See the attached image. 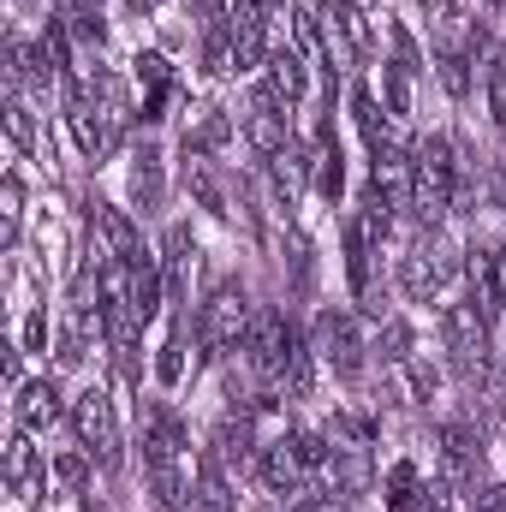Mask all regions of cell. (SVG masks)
Wrapping results in <instances>:
<instances>
[{
    "label": "cell",
    "mask_w": 506,
    "mask_h": 512,
    "mask_svg": "<svg viewBox=\"0 0 506 512\" xmlns=\"http://www.w3.org/2000/svg\"><path fill=\"white\" fill-rule=\"evenodd\" d=\"M417 495H423L417 465H405V459H399V465L387 471V483H381V501H387L393 512H411V507H417Z\"/></svg>",
    "instance_id": "f546056e"
},
{
    "label": "cell",
    "mask_w": 506,
    "mask_h": 512,
    "mask_svg": "<svg viewBox=\"0 0 506 512\" xmlns=\"http://www.w3.org/2000/svg\"><path fill=\"white\" fill-rule=\"evenodd\" d=\"M435 66H441L447 96H465V90H471V78H465V60H459V54H447V48H441V60H435Z\"/></svg>",
    "instance_id": "60d3db41"
},
{
    "label": "cell",
    "mask_w": 506,
    "mask_h": 512,
    "mask_svg": "<svg viewBox=\"0 0 506 512\" xmlns=\"http://www.w3.org/2000/svg\"><path fill=\"white\" fill-rule=\"evenodd\" d=\"M411 387L429 399V393H435V370H429V364H411Z\"/></svg>",
    "instance_id": "7dc6e473"
},
{
    "label": "cell",
    "mask_w": 506,
    "mask_h": 512,
    "mask_svg": "<svg viewBox=\"0 0 506 512\" xmlns=\"http://www.w3.org/2000/svg\"><path fill=\"white\" fill-rule=\"evenodd\" d=\"M155 376H161V387H179V382H185V340H179V334L161 346V358H155Z\"/></svg>",
    "instance_id": "74e56055"
},
{
    "label": "cell",
    "mask_w": 506,
    "mask_h": 512,
    "mask_svg": "<svg viewBox=\"0 0 506 512\" xmlns=\"http://www.w3.org/2000/svg\"><path fill=\"white\" fill-rule=\"evenodd\" d=\"M227 137H233V126H227V114H215V108L203 114V126H197V131H185V143H191V149H221Z\"/></svg>",
    "instance_id": "8d00e7d4"
},
{
    "label": "cell",
    "mask_w": 506,
    "mask_h": 512,
    "mask_svg": "<svg viewBox=\"0 0 506 512\" xmlns=\"http://www.w3.org/2000/svg\"><path fill=\"white\" fill-rule=\"evenodd\" d=\"M274 179H280V197L292 203V197L304 191V179H316V155H310V149H304V143L292 137V143H286V149L274 155Z\"/></svg>",
    "instance_id": "44dd1931"
},
{
    "label": "cell",
    "mask_w": 506,
    "mask_h": 512,
    "mask_svg": "<svg viewBox=\"0 0 506 512\" xmlns=\"http://www.w3.org/2000/svg\"><path fill=\"white\" fill-rule=\"evenodd\" d=\"M316 12H322V48L334 66H352L370 54V24L358 18L352 0H316Z\"/></svg>",
    "instance_id": "8992f818"
},
{
    "label": "cell",
    "mask_w": 506,
    "mask_h": 512,
    "mask_svg": "<svg viewBox=\"0 0 506 512\" xmlns=\"http://www.w3.org/2000/svg\"><path fill=\"white\" fill-rule=\"evenodd\" d=\"M42 346H48V316L36 310V316L24 322V352H42Z\"/></svg>",
    "instance_id": "ee69618b"
},
{
    "label": "cell",
    "mask_w": 506,
    "mask_h": 512,
    "mask_svg": "<svg viewBox=\"0 0 506 512\" xmlns=\"http://www.w3.org/2000/svg\"><path fill=\"white\" fill-rule=\"evenodd\" d=\"M411 512H453V507H447V489H441V483H429V489L417 495V507H411Z\"/></svg>",
    "instance_id": "f6af8a7d"
},
{
    "label": "cell",
    "mask_w": 506,
    "mask_h": 512,
    "mask_svg": "<svg viewBox=\"0 0 506 512\" xmlns=\"http://www.w3.org/2000/svg\"><path fill=\"white\" fill-rule=\"evenodd\" d=\"M251 298H245V286L239 280H227V286H215L209 292V304H203V316H197V340H203V352L209 358H221V352H239L245 340H251Z\"/></svg>",
    "instance_id": "6da1fadb"
},
{
    "label": "cell",
    "mask_w": 506,
    "mask_h": 512,
    "mask_svg": "<svg viewBox=\"0 0 506 512\" xmlns=\"http://www.w3.org/2000/svg\"><path fill=\"white\" fill-rule=\"evenodd\" d=\"M96 233H102V256H120V262H143V245H137V227H131L126 209L114 203H96Z\"/></svg>",
    "instance_id": "9a60e30c"
},
{
    "label": "cell",
    "mask_w": 506,
    "mask_h": 512,
    "mask_svg": "<svg viewBox=\"0 0 506 512\" xmlns=\"http://www.w3.org/2000/svg\"><path fill=\"white\" fill-rule=\"evenodd\" d=\"M185 512H233V489H227V477H221V459L209 453V459H197V495H191V507Z\"/></svg>",
    "instance_id": "ffe728a7"
},
{
    "label": "cell",
    "mask_w": 506,
    "mask_h": 512,
    "mask_svg": "<svg viewBox=\"0 0 506 512\" xmlns=\"http://www.w3.org/2000/svg\"><path fill=\"white\" fill-rule=\"evenodd\" d=\"M185 447H191L185 423H179L167 405H155V411H149V429H143V465H149V471H155V465H179Z\"/></svg>",
    "instance_id": "7c38bea8"
},
{
    "label": "cell",
    "mask_w": 506,
    "mask_h": 512,
    "mask_svg": "<svg viewBox=\"0 0 506 512\" xmlns=\"http://www.w3.org/2000/svg\"><path fill=\"white\" fill-rule=\"evenodd\" d=\"M179 179H185V191L197 197V209H209V215H227V191H221V179H215V167H209V149H179Z\"/></svg>",
    "instance_id": "4fadbf2b"
},
{
    "label": "cell",
    "mask_w": 506,
    "mask_h": 512,
    "mask_svg": "<svg viewBox=\"0 0 506 512\" xmlns=\"http://www.w3.org/2000/svg\"><path fill=\"white\" fill-rule=\"evenodd\" d=\"M370 251H376L370 227L352 221V227H346V274H352V292H358V298H370Z\"/></svg>",
    "instance_id": "cb8c5ba5"
},
{
    "label": "cell",
    "mask_w": 506,
    "mask_h": 512,
    "mask_svg": "<svg viewBox=\"0 0 506 512\" xmlns=\"http://www.w3.org/2000/svg\"><path fill=\"white\" fill-rule=\"evenodd\" d=\"M441 346H447V364L459 370L465 387H477L489 376V322L477 316V304H453L441 316Z\"/></svg>",
    "instance_id": "3957f363"
},
{
    "label": "cell",
    "mask_w": 506,
    "mask_h": 512,
    "mask_svg": "<svg viewBox=\"0 0 506 512\" xmlns=\"http://www.w3.org/2000/svg\"><path fill=\"white\" fill-rule=\"evenodd\" d=\"M24 6H30V0H24Z\"/></svg>",
    "instance_id": "816d5d0a"
},
{
    "label": "cell",
    "mask_w": 506,
    "mask_h": 512,
    "mask_svg": "<svg viewBox=\"0 0 506 512\" xmlns=\"http://www.w3.org/2000/svg\"><path fill=\"white\" fill-rule=\"evenodd\" d=\"M0 203H6V209H0V239H6V245H18V209H24V185H18V179H6V185H0Z\"/></svg>",
    "instance_id": "d590c367"
},
{
    "label": "cell",
    "mask_w": 506,
    "mask_h": 512,
    "mask_svg": "<svg viewBox=\"0 0 506 512\" xmlns=\"http://www.w3.org/2000/svg\"><path fill=\"white\" fill-rule=\"evenodd\" d=\"M441 459H447L453 489H483V435H477V423H447L441 429Z\"/></svg>",
    "instance_id": "9c48e42d"
},
{
    "label": "cell",
    "mask_w": 506,
    "mask_h": 512,
    "mask_svg": "<svg viewBox=\"0 0 506 512\" xmlns=\"http://www.w3.org/2000/svg\"><path fill=\"white\" fill-rule=\"evenodd\" d=\"M477 512H506V483L483 489V495H477Z\"/></svg>",
    "instance_id": "bcb514c9"
},
{
    "label": "cell",
    "mask_w": 506,
    "mask_h": 512,
    "mask_svg": "<svg viewBox=\"0 0 506 512\" xmlns=\"http://www.w3.org/2000/svg\"><path fill=\"white\" fill-rule=\"evenodd\" d=\"M131 197H137L143 215L161 209V149H155V143H143V149L131 155Z\"/></svg>",
    "instance_id": "d6986e66"
},
{
    "label": "cell",
    "mask_w": 506,
    "mask_h": 512,
    "mask_svg": "<svg viewBox=\"0 0 506 512\" xmlns=\"http://www.w3.org/2000/svg\"><path fill=\"white\" fill-rule=\"evenodd\" d=\"M149 6H155V0H126V12H149Z\"/></svg>",
    "instance_id": "681fc988"
},
{
    "label": "cell",
    "mask_w": 506,
    "mask_h": 512,
    "mask_svg": "<svg viewBox=\"0 0 506 512\" xmlns=\"http://www.w3.org/2000/svg\"><path fill=\"white\" fill-rule=\"evenodd\" d=\"M54 477H60L66 489H84V483H90V453H60Z\"/></svg>",
    "instance_id": "ab89813d"
},
{
    "label": "cell",
    "mask_w": 506,
    "mask_h": 512,
    "mask_svg": "<svg viewBox=\"0 0 506 512\" xmlns=\"http://www.w3.org/2000/svg\"><path fill=\"white\" fill-rule=\"evenodd\" d=\"M411 209L423 227H435L447 209H453V143L447 137H429L411 161Z\"/></svg>",
    "instance_id": "7a4b0ae2"
},
{
    "label": "cell",
    "mask_w": 506,
    "mask_h": 512,
    "mask_svg": "<svg viewBox=\"0 0 506 512\" xmlns=\"http://www.w3.org/2000/svg\"><path fill=\"white\" fill-rule=\"evenodd\" d=\"M256 465H262V483H268L274 495H298V489H304V477L316 471V465L304 459V447H298V429H292V435H280V441H268Z\"/></svg>",
    "instance_id": "30bf717a"
},
{
    "label": "cell",
    "mask_w": 506,
    "mask_h": 512,
    "mask_svg": "<svg viewBox=\"0 0 506 512\" xmlns=\"http://www.w3.org/2000/svg\"><path fill=\"white\" fill-rule=\"evenodd\" d=\"M471 304H477L483 322H495L506 310V292H501V280H495V256L489 251H471Z\"/></svg>",
    "instance_id": "e0dca14e"
},
{
    "label": "cell",
    "mask_w": 506,
    "mask_h": 512,
    "mask_svg": "<svg viewBox=\"0 0 506 512\" xmlns=\"http://www.w3.org/2000/svg\"><path fill=\"white\" fill-rule=\"evenodd\" d=\"M334 435H346L352 447H370V441H376V423L358 417V411H340V417H334Z\"/></svg>",
    "instance_id": "f35d334b"
},
{
    "label": "cell",
    "mask_w": 506,
    "mask_h": 512,
    "mask_svg": "<svg viewBox=\"0 0 506 512\" xmlns=\"http://www.w3.org/2000/svg\"><path fill=\"white\" fill-rule=\"evenodd\" d=\"M316 352L334 364V376H358L364 370V340H358V322L346 316V310H322V322H316Z\"/></svg>",
    "instance_id": "ba28073f"
},
{
    "label": "cell",
    "mask_w": 506,
    "mask_h": 512,
    "mask_svg": "<svg viewBox=\"0 0 506 512\" xmlns=\"http://www.w3.org/2000/svg\"><path fill=\"white\" fill-rule=\"evenodd\" d=\"M6 483H12L18 495H36V489H42V465H36L30 435H18V441L6 447Z\"/></svg>",
    "instance_id": "d4e9b609"
},
{
    "label": "cell",
    "mask_w": 506,
    "mask_h": 512,
    "mask_svg": "<svg viewBox=\"0 0 506 512\" xmlns=\"http://www.w3.org/2000/svg\"><path fill=\"white\" fill-rule=\"evenodd\" d=\"M286 102H280V90L274 84H262L251 90V108H245V137H251L262 155H280L286 143H292V131H286V114H280Z\"/></svg>",
    "instance_id": "8fae6325"
},
{
    "label": "cell",
    "mask_w": 506,
    "mask_h": 512,
    "mask_svg": "<svg viewBox=\"0 0 506 512\" xmlns=\"http://www.w3.org/2000/svg\"><path fill=\"white\" fill-rule=\"evenodd\" d=\"M364 483H370L364 447H334V459H328V489H334V495H364Z\"/></svg>",
    "instance_id": "7402d4cb"
},
{
    "label": "cell",
    "mask_w": 506,
    "mask_h": 512,
    "mask_svg": "<svg viewBox=\"0 0 506 512\" xmlns=\"http://www.w3.org/2000/svg\"><path fill=\"white\" fill-rule=\"evenodd\" d=\"M453 268H459V262H453V245H447L435 227H423V239H417V245L405 251V262H399V286L423 304V298H435V292L453 280Z\"/></svg>",
    "instance_id": "277c9868"
},
{
    "label": "cell",
    "mask_w": 506,
    "mask_h": 512,
    "mask_svg": "<svg viewBox=\"0 0 506 512\" xmlns=\"http://www.w3.org/2000/svg\"><path fill=\"white\" fill-rule=\"evenodd\" d=\"M316 191L328 203H340V191H346V161H340V143H334V120H322V137H316Z\"/></svg>",
    "instance_id": "ac0fdd59"
},
{
    "label": "cell",
    "mask_w": 506,
    "mask_h": 512,
    "mask_svg": "<svg viewBox=\"0 0 506 512\" xmlns=\"http://www.w3.org/2000/svg\"><path fill=\"white\" fill-rule=\"evenodd\" d=\"M185 268H191V233L185 227H167V292L173 298H185Z\"/></svg>",
    "instance_id": "1f68e13d"
},
{
    "label": "cell",
    "mask_w": 506,
    "mask_h": 512,
    "mask_svg": "<svg viewBox=\"0 0 506 512\" xmlns=\"http://www.w3.org/2000/svg\"><path fill=\"white\" fill-rule=\"evenodd\" d=\"M72 429H78V447L102 465H120V423H114V399L102 387L78 393L72 399Z\"/></svg>",
    "instance_id": "5b68a950"
},
{
    "label": "cell",
    "mask_w": 506,
    "mask_h": 512,
    "mask_svg": "<svg viewBox=\"0 0 506 512\" xmlns=\"http://www.w3.org/2000/svg\"><path fill=\"white\" fill-rule=\"evenodd\" d=\"M310 387H316V370H310V346L292 334V346H286V364H280V393H292V399H310Z\"/></svg>",
    "instance_id": "484cf974"
},
{
    "label": "cell",
    "mask_w": 506,
    "mask_h": 512,
    "mask_svg": "<svg viewBox=\"0 0 506 512\" xmlns=\"http://www.w3.org/2000/svg\"><path fill=\"white\" fill-rule=\"evenodd\" d=\"M286 346H292V322L280 316V310H256L251 316V340H245V352H251V370L262 382L280 387V364H286Z\"/></svg>",
    "instance_id": "52a82bcc"
},
{
    "label": "cell",
    "mask_w": 506,
    "mask_h": 512,
    "mask_svg": "<svg viewBox=\"0 0 506 512\" xmlns=\"http://www.w3.org/2000/svg\"><path fill=\"white\" fill-rule=\"evenodd\" d=\"M411 78H417V48L393 24V60H387V114H411Z\"/></svg>",
    "instance_id": "5bb4252c"
},
{
    "label": "cell",
    "mask_w": 506,
    "mask_h": 512,
    "mask_svg": "<svg viewBox=\"0 0 506 512\" xmlns=\"http://www.w3.org/2000/svg\"><path fill=\"white\" fill-rule=\"evenodd\" d=\"M137 78L149 84L143 120H161V108H167V60H161V54H137Z\"/></svg>",
    "instance_id": "4dcf8cb0"
},
{
    "label": "cell",
    "mask_w": 506,
    "mask_h": 512,
    "mask_svg": "<svg viewBox=\"0 0 506 512\" xmlns=\"http://www.w3.org/2000/svg\"><path fill=\"white\" fill-rule=\"evenodd\" d=\"M489 108H495V126H506V54L489 60Z\"/></svg>",
    "instance_id": "b9f144b4"
},
{
    "label": "cell",
    "mask_w": 506,
    "mask_h": 512,
    "mask_svg": "<svg viewBox=\"0 0 506 512\" xmlns=\"http://www.w3.org/2000/svg\"><path fill=\"white\" fill-rule=\"evenodd\" d=\"M352 114H358V126H364V137H370V149H376V143H387V126H381V108H376V96H370L364 84L352 90Z\"/></svg>",
    "instance_id": "836d02e7"
},
{
    "label": "cell",
    "mask_w": 506,
    "mask_h": 512,
    "mask_svg": "<svg viewBox=\"0 0 506 512\" xmlns=\"http://www.w3.org/2000/svg\"><path fill=\"white\" fill-rule=\"evenodd\" d=\"M381 358H387V364H411V328H405L399 316L381 322Z\"/></svg>",
    "instance_id": "e575fe53"
},
{
    "label": "cell",
    "mask_w": 506,
    "mask_h": 512,
    "mask_svg": "<svg viewBox=\"0 0 506 512\" xmlns=\"http://www.w3.org/2000/svg\"><path fill=\"white\" fill-rule=\"evenodd\" d=\"M489 256H495V280H501V292H506V245H489Z\"/></svg>",
    "instance_id": "c3c4849f"
},
{
    "label": "cell",
    "mask_w": 506,
    "mask_h": 512,
    "mask_svg": "<svg viewBox=\"0 0 506 512\" xmlns=\"http://www.w3.org/2000/svg\"><path fill=\"white\" fill-rule=\"evenodd\" d=\"M268 84L280 90V102H298V96H304V84H310V78H304V60H298V54H286V48H280V54H268Z\"/></svg>",
    "instance_id": "83f0119b"
},
{
    "label": "cell",
    "mask_w": 506,
    "mask_h": 512,
    "mask_svg": "<svg viewBox=\"0 0 506 512\" xmlns=\"http://www.w3.org/2000/svg\"><path fill=\"white\" fill-rule=\"evenodd\" d=\"M6 72H12V84H48V54H36V48H24L18 36L6 42Z\"/></svg>",
    "instance_id": "4316f807"
},
{
    "label": "cell",
    "mask_w": 506,
    "mask_h": 512,
    "mask_svg": "<svg viewBox=\"0 0 506 512\" xmlns=\"http://www.w3.org/2000/svg\"><path fill=\"white\" fill-rule=\"evenodd\" d=\"M149 489H155V507L161 512H185V477H179V465H155Z\"/></svg>",
    "instance_id": "d6a6232c"
},
{
    "label": "cell",
    "mask_w": 506,
    "mask_h": 512,
    "mask_svg": "<svg viewBox=\"0 0 506 512\" xmlns=\"http://www.w3.org/2000/svg\"><path fill=\"white\" fill-rule=\"evenodd\" d=\"M54 417H60V387L48 382V376H42V382H24V387H18V429H24V435L48 429Z\"/></svg>",
    "instance_id": "2e32d148"
},
{
    "label": "cell",
    "mask_w": 506,
    "mask_h": 512,
    "mask_svg": "<svg viewBox=\"0 0 506 512\" xmlns=\"http://www.w3.org/2000/svg\"><path fill=\"white\" fill-rule=\"evenodd\" d=\"M215 459L251 465V417H227V423L215 429Z\"/></svg>",
    "instance_id": "f1b7e54d"
},
{
    "label": "cell",
    "mask_w": 506,
    "mask_h": 512,
    "mask_svg": "<svg viewBox=\"0 0 506 512\" xmlns=\"http://www.w3.org/2000/svg\"><path fill=\"white\" fill-rule=\"evenodd\" d=\"M495 6H506V0H495Z\"/></svg>",
    "instance_id": "f907efd6"
},
{
    "label": "cell",
    "mask_w": 506,
    "mask_h": 512,
    "mask_svg": "<svg viewBox=\"0 0 506 512\" xmlns=\"http://www.w3.org/2000/svg\"><path fill=\"white\" fill-rule=\"evenodd\" d=\"M155 310H161V274H155V262L143 256V262H131V316L149 328Z\"/></svg>",
    "instance_id": "603a6c76"
},
{
    "label": "cell",
    "mask_w": 506,
    "mask_h": 512,
    "mask_svg": "<svg viewBox=\"0 0 506 512\" xmlns=\"http://www.w3.org/2000/svg\"><path fill=\"white\" fill-rule=\"evenodd\" d=\"M6 131H12V143H18V149H30V143H36V126H30V108H24V102H12V108H6Z\"/></svg>",
    "instance_id": "7bdbcfd3"
}]
</instances>
